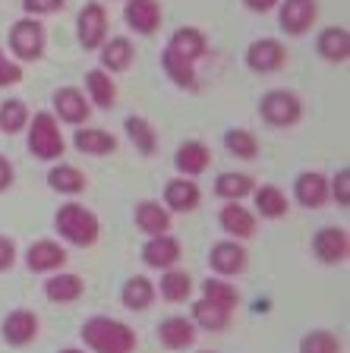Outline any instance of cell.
I'll return each instance as SVG.
<instances>
[{"label": "cell", "mask_w": 350, "mask_h": 353, "mask_svg": "<svg viewBox=\"0 0 350 353\" xmlns=\"http://www.w3.org/2000/svg\"><path fill=\"white\" fill-rule=\"evenodd\" d=\"M208 51V38L202 29H193V26H183L171 35V41L164 44L161 51V70L168 73V79L177 88H186V92H196L199 88V76H196V63L205 57Z\"/></svg>", "instance_id": "obj_1"}, {"label": "cell", "mask_w": 350, "mask_h": 353, "mask_svg": "<svg viewBox=\"0 0 350 353\" xmlns=\"http://www.w3.org/2000/svg\"><path fill=\"white\" fill-rule=\"evenodd\" d=\"M79 338L92 353H136V347H139L136 331L126 322L110 319V316L86 319L79 328Z\"/></svg>", "instance_id": "obj_2"}, {"label": "cell", "mask_w": 350, "mask_h": 353, "mask_svg": "<svg viewBox=\"0 0 350 353\" xmlns=\"http://www.w3.org/2000/svg\"><path fill=\"white\" fill-rule=\"evenodd\" d=\"M54 230L70 246H95L98 234H101V221L92 208L79 205V202H66L54 214Z\"/></svg>", "instance_id": "obj_3"}, {"label": "cell", "mask_w": 350, "mask_h": 353, "mask_svg": "<svg viewBox=\"0 0 350 353\" xmlns=\"http://www.w3.org/2000/svg\"><path fill=\"white\" fill-rule=\"evenodd\" d=\"M26 130H29V152L38 161H60V154L66 152V139L60 120L51 110H38L35 117H29Z\"/></svg>", "instance_id": "obj_4"}, {"label": "cell", "mask_w": 350, "mask_h": 353, "mask_svg": "<svg viewBox=\"0 0 350 353\" xmlns=\"http://www.w3.org/2000/svg\"><path fill=\"white\" fill-rule=\"evenodd\" d=\"M259 117L275 130H291L303 120V101L291 88H271L259 101Z\"/></svg>", "instance_id": "obj_5"}, {"label": "cell", "mask_w": 350, "mask_h": 353, "mask_svg": "<svg viewBox=\"0 0 350 353\" xmlns=\"http://www.w3.org/2000/svg\"><path fill=\"white\" fill-rule=\"evenodd\" d=\"M44 48H48V32L38 22V16H22L19 22H13L10 29V51L13 60L19 63H32V60H41Z\"/></svg>", "instance_id": "obj_6"}, {"label": "cell", "mask_w": 350, "mask_h": 353, "mask_svg": "<svg viewBox=\"0 0 350 353\" xmlns=\"http://www.w3.org/2000/svg\"><path fill=\"white\" fill-rule=\"evenodd\" d=\"M243 63H246V70H253L259 76L278 73L287 63V48L278 38H255L246 48V54H243Z\"/></svg>", "instance_id": "obj_7"}, {"label": "cell", "mask_w": 350, "mask_h": 353, "mask_svg": "<svg viewBox=\"0 0 350 353\" xmlns=\"http://www.w3.org/2000/svg\"><path fill=\"white\" fill-rule=\"evenodd\" d=\"M76 38L86 51H98L101 41L108 38V10L98 0H88L76 16Z\"/></svg>", "instance_id": "obj_8"}, {"label": "cell", "mask_w": 350, "mask_h": 353, "mask_svg": "<svg viewBox=\"0 0 350 353\" xmlns=\"http://www.w3.org/2000/svg\"><path fill=\"white\" fill-rule=\"evenodd\" d=\"M315 16H319L315 0H278V26L287 35H307Z\"/></svg>", "instance_id": "obj_9"}, {"label": "cell", "mask_w": 350, "mask_h": 353, "mask_svg": "<svg viewBox=\"0 0 350 353\" xmlns=\"http://www.w3.org/2000/svg\"><path fill=\"white\" fill-rule=\"evenodd\" d=\"M249 256L246 250H243L240 240H233V236H227V240H218L208 250V265H212V272L218 274V278H233V274H240L243 268H246Z\"/></svg>", "instance_id": "obj_10"}, {"label": "cell", "mask_w": 350, "mask_h": 353, "mask_svg": "<svg viewBox=\"0 0 350 353\" xmlns=\"http://www.w3.org/2000/svg\"><path fill=\"white\" fill-rule=\"evenodd\" d=\"M38 328H41V322L32 309H13L0 322V338L10 347H29L38 338Z\"/></svg>", "instance_id": "obj_11"}, {"label": "cell", "mask_w": 350, "mask_h": 353, "mask_svg": "<svg viewBox=\"0 0 350 353\" xmlns=\"http://www.w3.org/2000/svg\"><path fill=\"white\" fill-rule=\"evenodd\" d=\"M313 256L322 265H341L350 256V236L344 228H319L313 236Z\"/></svg>", "instance_id": "obj_12"}, {"label": "cell", "mask_w": 350, "mask_h": 353, "mask_svg": "<svg viewBox=\"0 0 350 353\" xmlns=\"http://www.w3.org/2000/svg\"><path fill=\"white\" fill-rule=\"evenodd\" d=\"M199 202H202V190L196 186V180L193 176H174L164 186V202L161 205L168 208L171 214H186V212H196Z\"/></svg>", "instance_id": "obj_13"}, {"label": "cell", "mask_w": 350, "mask_h": 353, "mask_svg": "<svg viewBox=\"0 0 350 353\" xmlns=\"http://www.w3.org/2000/svg\"><path fill=\"white\" fill-rule=\"evenodd\" d=\"M88 114H92V104H88L86 92L76 85H64L54 92V117L64 120V123H86Z\"/></svg>", "instance_id": "obj_14"}, {"label": "cell", "mask_w": 350, "mask_h": 353, "mask_svg": "<svg viewBox=\"0 0 350 353\" xmlns=\"http://www.w3.org/2000/svg\"><path fill=\"white\" fill-rule=\"evenodd\" d=\"M180 256H183V246H180V240L171 234L148 236L146 246H142V262H146L148 268H158V272L174 268V265L180 262Z\"/></svg>", "instance_id": "obj_15"}, {"label": "cell", "mask_w": 350, "mask_h": 353, "mask_svg": "<svg viewBox=\"0 0 350 353\" xmlns=\"http://www.w3.org/2000/svg\"><path fill=\"white\" fill-rule=\"evenodd\" d=\"M174 168L180 176H199L212 168V148L205 145L202 139H186L180 142L174 154Z\"/></svg>", "instance_id": "obj_16"}, {"label": "cell", "mask_w": 350, "mask_h": 353, "mask_svg": "<svg viewBox=\"0 0 350 353\" xmlns=\"http://www.w3.org/2000/svg\"><path fill=\"white\" fill-rule=\"evenodd\" d=\"M293 199L303 208H322L329 202V176L322 170H303L293 180Z\"/></svg>", "instance_id": "obj_17"}, {"label": "cell", "mask_w": 350, "mask_h": 353, "mask_svg": "<svg viewBox=\"0 0 350 353\" xmlns=\"http://www.w3.org/2000/svg\"><path fill=\"white\" fill-rule=\"evenodd\" d=\"M26 265H29V272H35V274H51L66 265V250L57 240H35L29 250H26Z\"/></svg>", "instance_id": "obj_18"}, {"label": "cell", "mask_w": 350, "mask_h": 353, "mask_svg": "<svg viewBox=\"0 0 350 353\" xmlns=\"http://www.w3.org/2000/svg\"><path fill=\"white\" fill-rule=\"evenodd\" d=\"M161 3L158 0H126L124 19L136 35H155L161 26Z\"/></svg>", "instance_id": "obj_19"}, {"label": "cell", "mask_w": 350, "mask_h": 353, "mask_svg": "<svg viewBox=\"0 0 350 353\" xmlns=\"http://www.w3.org/2000/svg\"><path fill=\"white\" fill-rule=\"evenodd\" d=\"M82 294H86V281L73 272H60L57 268V272H51V278L44 281V296L51 303H57V306H70Z\"/></svg>", "instance_id": "obj_20"}, {"label": "cell", "mask_w": 350, "mask_h": 353, "mask_svg": "<svg viewBox=\"0 0 350 353\" xmlns=\"http://www.w3.org/2000/svg\"><path fill=\"white\" fill-rule=\"evenodd\" d=\"M218 228L233 240H249L255 234V214L240 202H224L218 212Z\"/></svg>", "instance_id": "obj_21"}, {"label": "cell", "mask_w": 350, "mask_h": 353, "mask_svg": "<svg viewBox=\"0 0 350 353\" xmlns=\"http://www.w3.org/2000/svg\"><path fill=\"white\" fill-rule=\"evenodd\" d=\"M133 57H136V48H133V41L124 35L104 38L101 48H98V60H101L104 73H124V70H130Z\"/></svg>", "instance_id": "obj_22"}, {"label": "cell", "mask_w": 350, "mask_h": 353, "mask_svg": "<svg viewBox=\"0 0 350 353\" xmlns=\"http://www.w3.org/2000/svg\"><path fill=\"white\" fill-rule=\"evenodd\" d=\"M158 341L168 350H186L196 344V325L186 316H168L158 325Z\"/></svg>", "instance_id": "obj_23"}, {"label": "cell", "mask_w": 350, "mask_h": 353, "mask_svg": "<svg viewBox=\"0 0 350 353\" xmlns=\"http://www.w3.org/2000/svg\"><path fill=\"white\" fill-rule=\"evenodd\" d=\"M315 51H319L322 60L329 63H347L350 60V35L344 26H329L322 29L319 38H315Z\"/></svg>", "instance_id": "obj_24"}, {"label": "cell", "mask_w": 350, "mask_h": 353, "mask_svg": "<svg viewBox=\"0 0 350 353\" xmlns=\"http://www.w3.org/2000/svg\"><path fill=\"white\" fill-rule=\"evenodd\" d=\"M136 228L146 236H158V234H171V212L155 199H142L136 205Z\"/></svg>", "instance_id": "obj_25"}, {"label": "cell", "mask_w": 350, "mask_h": 353, "mask_svg": "<svg viewBox=\"0 0 350 353\" xmlns=\"http://www.w3.org/2000/svg\"><path fill=\"white\" fill-rule=\"evenodd\" d=\"M76 152L92 154V158H104V154L117 152V139L110 136L108 130H95V126H79L73 136Z\"/></svg>", "instance_id": "obj_26"}, {"label": "cell", "mask_w": 350, "mask_h": 353, "mask_svg": "<svg viewBox=\"0 0 350 353\" xmlns=\"http://www.w3.org/2000/svg\"><path fill=\"white\" fill-rule=\"evenodd\" d=\"M249 196L255 199V214H262L265 221H278V218H284L287 208H291V202H287L284 190L281 186H253V192Z\"/></svg>", "instance_id": "obj_27"}, {"label": "cell", "mask_w": 350, "mask_h": 353, "mask_svg": "<svg viewBox=\"0 0 350 353\" xmlns=\"http://www.w3.org/2000/svg\"><path fill=\"white\" fill-rule=\"evenodd\" d=\"M155 294H161V300H168V303H186L193 294V274L180 272L177 265L174 268H164L158 287H155Z\"/></svg>", "instance_id": "obj_28"}, {"label": "cell", "mask_w": 350, "mask_h": 353, "mask_svg": "<svg viewBox=\"0 0 350 353\" xmlns=\"http://www.w3.org/2000/svg\"><path fill=\"white\" fill-rule=\"evenodd\" d=\"M120 303H124L130 312H146L155 303V284L146 274H133V278H126V284L120 287Z\"/></svg>", "instance_id": "obj_29"}, {"label": "cell", "mask_w": 350, "mask_h": 353, "mask_svg": "<svg viewBox=\"0 0 350 353\" xmlns=\"http://www.w3.org/2000/svg\"><path fill=\"white\" fill-rule=\"evenodd\" d=\"M86 92H88V101L101 110H110L117 104V85L110 79V73H104L101 66L86 73Z\"/></svg>", "instance_id": "obj_30"}, {"label": "cell", "mask_w": 350, "mask_h": 353, "mask_svg": "<svg viewBox=\"0 0 350 353\" xmlns=\"http://www.w3.org/2000/svg\"><path fill=\"white\" fill-rule=\"evenodd\" d=\"M231 309H224V306H218V303H212V300H196L193 303V312H190V319H193V325L196 328H202V331H224L227 325H231Z\"/></svg>", "instance_id": "obj_31"}, {"label": "cell", "mask_w": 350, "mask_h": 353, "mask_svg": "<svg viewBox=\"0 0 350 353\" xmlns=\"http://www.w3.org/2000/svg\"><path fill=\"white\" fill-rule=\"evenodd\" d=\"M48 186H51L54 192H60V196H79L88 186V180L73 164H54V168L48 170Z\"/></svg>", "instance_id": "obj_32"}, {"label": "cell", "mask_w": 350, "mask_h": 353, "mask_svg": "<svg viewBox=\"0 0 350 353\" xmlns=\"http://www.w3.org/2000/svg\"><path fill=\"white\" fill-rule=\"evenodd\" d=\"M124 126H126L130 142L136 145V152L146 154V158H152L155 148H158V132H155V126L148 123L146 117H136V114H130V117L124 120Z\"/></svg>", "instance_id": "obj_33"}, {"label": "cell", "mask_w": 350, "mask_h": 353, "mask_svg": "<svg viewBox=\"0 0 350 353\" xmlns=\"http://www.w3.org/2000/svg\"><path fill=\"white\" fill-rule=\"evenodd\" d=\"M253 176L249 174H233V170H227V174H221L218 180H215V196H221L224 202H243V199L253 192Z\"/></svg>", "instance_id": "obj_34"}, {"label": "cell", "mask_w": 350, "mask_h": 353, "mask_svg": "<svg viewBox=\"0 0 350 353\" xmlns=\"http://www.w3.org/2000/svg\"><path fill=\"white\" fill-rule=\"evenodd\" d=\"M202 296L205 300H212V303H218V306H224V309H237V303H240V290L231 284L227 278H205L202 281Z\"/></svg>", "instance_id": "obj_35"}, {"label": "cell", "mask_w": 350, "mask_h": 353, "mask_svg": "<svg viewBox=\"0 0 350 353\" xmlns=\"http://www.w3.org/2000/svg\"><path fill=\"white\" fill-rule=\"evenodd\" d=\"M29 108H26V101H19V98H10V101L0 104V132H7V136H16V132L26 130V123H29Z\"/></svg>", "instance_id": "obj_36"}, {"label": "cell", "mask_w": 350, "mask_h": 353, "mask_svg": "<svg viewBox=\"0 0 350 353\" xmlns=\"http://www.w3.org/2000/svg\"><path fill=\"white\" fill-rule=\"evenodd\" d=\"M224 145H227V152L243 158V161H253L255 154H259V139L249 130H240V126H233V130L224 132Z\"/></svg>", "instance_id": "obj_37"}, {"label": "cell", "mask_w": 350, "mask_h": 353, "mask_svg": "<svg viewBox=\"0 0 350 353\" xmlns=\"http://www.w3.org/2000/svg\"><path fill=\"white\" fill-rule=\"evenodd\" d=\"M341 341L338 334L325 328H315V331H307L303 338H300V353H341Z\"/></svg>", "instance_id": "obj_38"}, {"label": "cell", "mask_w": 350, "mask_h": 353, "mask_svg": "<svg viewBox=\"0 0 350 353\" xmlns=\"http://www.w3.org/2000/svg\"><path fill=\"white\" fill-rule=\"evenodd\" d=\"M19 82H22V63L13 60L3 48H0V88L19 85Z\"/></svg>", "instance_id": "obj_39"}, {"label": "cell", "mask_w": 350, "mask_h": 353, "mask_svg": "<svg viewBox=\"0 0 350 353\" xmlns=\"http://www.w3.org/2000/svg\"><path fill=\"white\" fill-rule=\"evenodd\" d=\"M329 199H335L341 208L350 205V170H347V168L338 170L335 180L329 183Z\"/></svg>", "instance_id": "obj_40"}, {"label": "cell", "mask_w": 350, "mask_h": 353, "mask_svg": "<svg viewBox=\"0 0 350 353\" xmlns=\"http://www.w3.org/2000/svg\"><path fill=\"white\" fill-rule=\"evenodd\" d=\"M66 7V0H22L26 16H51Z\"/></svg>", "instance_id": "obj_41"}, {"label": "cell", "mask_w": 350, "mask_h": 353, "mask_svg": "<svg viewBox=\"0 0 350 353\" xmlns=\"http://www.w3.org/2000/svg\"><path fill=\"white\" fill-rule=\"evenodd\" d=\"M13 262H16V243L0 234V272L13 268Z\"/></svg>", "instance_id": "obj_42"}, {"label": "cell", "mask_w": 350, "mask_h": 353, "mask_svg": "<svg viewBox=\"0 0 350 353\" xmlns=\"http://www.w3.org/2000/svg\"><path fill=\"white\" fill-rule=\"evenodd\" d=\"M13 180H16V176H13V164L0 154V192H7L10 186H13Z\"/></svg>", "instance_id": "obj_43"}, {"label": "cell", "mask_w": 350, "mask_h": 353, "mask_svg": "<svg viewBox=\"0 0 350 353\" xmlns=\"http://www.w3.org/2000/svg\"><path fill=\"white\" fill-rule=\"evenodd\" d=\"M243 7L253 10V13H269L278 7V0H243Z\"/></svg>", "instance_id": "obj_44"}, {"label": "cell", "mask_w": 350, "mask_h": 353, "mask_svg": "<svg viewBox=\"0 0 350 353\" xmlns=\"http://www.w3.org/2000/svg\"><path fill=\"white\" fill-rule=\"evenodd\" d=\"M60 353H82V350H76V347H64Z\"/></svg>", "instance_id": "obj_45"}, {"label": "cell", "mask_w": 350, "mask_h": 353, "mask_svg": "<svg viewBox=\"0 0 350 353\" xmlns=\"http://www.w3.org/2000/svg\"><path fill=\"white\" fill-rule=\"evenodd\" d=\"M199 353H218V350H199Z\"/></svg>", "instance_id": "obj_46"}]
</instances>
